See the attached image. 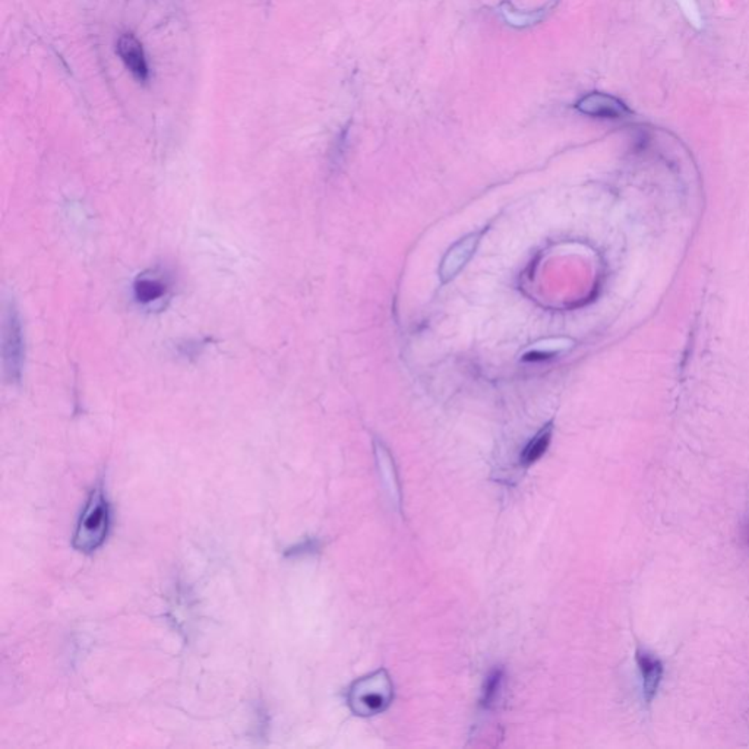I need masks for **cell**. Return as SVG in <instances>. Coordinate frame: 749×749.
<instances>
[{
	"label": "cell",
	"instance_id": "obj_6",
	"mask_svg": "<svg viewBox=\"0 0 749 749\" xmlns=\"http://www.w3.org/2000/svg\"><path fill=\"white\" fill-rule=\"evenodd\" d=\"M118 53L135 78L139 81L148 78L145 53L141 43L132 34H125L119 39Z\"/></svg>",
	"mask_w": 749,
	"mask_h": 749
},
{
	"label": "cell",
	"instance_id": "obj_4",
	"mask_svg": "<svg viewBox=\"0 0 749 749\" xmlns=\"http://www.w3.org/2000/svg\"><path fill=\"white\" fill-rule=\"evenodd\" d=\"M483 233H485V230L470 233L448 249V252L442 260L441 269H439V278H441L442 285H446V283L454 280L462 272L465 265L469 264L470 260L474 257V253L478 251Z\"/></svg>",
	"mask_w": 749,
	"mask_h": 749
},
{
	"label": "cell",
	"instance_id": "obj_12",
	"mask_svg": "<svg viewBox=\"0 0 749 749\" xmlns=\"http://www.w3.org/2000/svg\"><path fill=\"white\" fill-rule=\"evenodd\" d=\"M502 683V671H495L490 674L489 678L486 679L485 691H483V698L481 702L483 706L490 707L497 698L499 688Z\"/></svg>",
	"mask_w": 749,
	"mask_h": 749
},
{
	"label": "cell",
	"instance_id": "obj_13",
	"mask_svg": "<svg viewBox=\"0 0 749 749\" xmlns=\"http://www.w3.org/2000/svg\"><path fill=\"white\" fill-rule=\"evenodd\" d=\"M678 4L683 6V13L688 16L691 24L695 27H701V15L698 13V6L695 0H678Z\"/></svg>",
	"mask_w": 749,
	"mask_h": 749
},
{
	"label": "cell",
	"instance_id": "obj_10",
	"mask_svg": "<svg viewBox=\"0 0 749 749\" xmlns=\"http://www.w3.org/2000/svg\"><path fill=\"white\" fill-rule=\"evenodd\" d=\"M551 8H552V4H549L546 8H542L541 11H534V13H520V11H515L511 4H504L501 6V15L505 22L513 25V27H532V25L541 22Z\"/></svg>",
	"mask_w": 749,
	"mask_h": 749
},
{
	"label": "cell",
	"instance_id": "obj_11",
	"mask_svg": "<svg viewBox=\"0 0 749 749\" xmlns=\"http://www.w3.org/2000/svg\"><path fill=\"white\" fill-rule=\"evenodd\" d=\"M572 346H574V341L569 339H543V341H539V343L534 344L530 348L524 359L533 360L536 356H539L541 359H546L548 356L555 355V353H560V351L568 350Z\"/></svg>",
	"mask_w": 749,
	"mask_h": 749
},
{
	"label": "cell",
	"instance_id": "obj_3",
	"mask_svg": "<svg viewBox=\"0 0 749 749\" xmlns=\"http://www.w3.org/2000/svg\"><path fill=\"white\" fill-rule=\"evenodd\" d=\"M2 356L4 378L9 383H18L24 369V332L20 313L13 304H4L2 315Z\"/></svg>",
	"mask_w": 749,
	"mask_h": 749
},
{
	"label": "cell",
	"instance_id": "obj_5",
	"mask_svg": "<svg viewBox=\"0 0 749 749\" xmlns=\"http://www.w3.org/2000/svg\"><path fill=\"white\" fill-rule=\"evenodd\" d=\"M577 110H580L583 115L599 119H622L631 115L627 104L613 95L604 93L584 95L577 103Z\"/></svg>",
	"mask_w": 749,
	"mask_h": 749
},
{
	"label": "cell",
	"instance_id": "obj_2",
	"mask_svg": "<svg viewBox=\"0 0 749 749\" xmlns=\"http://www.w3.org/2000/svg\"><path fill=\"white\" fill-rule=\"evenodd\" d=\"M394 697V688L387 672L381 669L353 683L348 692V706L357 716H374L387 710Z\"/></svg>",
	"mask_w": 749,
	"mask_h": 749
},
{
	"label": "cell",
	"instance_id": "obj_8",
	"mask_svg": "<svg viewBox=\"0 0 749 749\" xmlns=\"http://www.w3.org/2000/svg\"><path fill=\"white\" fill-rule=\"evenodd\" d=\"M134 295L141 304H155L167 295V283L160 277L139 276L135 281Z\"/></svg>",
	"mask_w": 749,
	"mask_h": 749
},
{
	"label": "cell",
	"instance_id": "obj_7",
	"mask_svg": "<svg viewBox=\"0 0 749 749\" xmlns=\"http://www.w3.org/2000/svg\"><path fill=\"white\" fill-rule=\"evenodd\" d=\"M637 662H639V671L643 674L644 697H646L647 702H651V700L657 694L660 681H662V662L641 650L637 651Z\"/></svg>",
	"mask_w": 749,
	"mask_h": 749
},
{
	"label": "cell",
	"instance_id": "obj_14",
	"mask_svg": "<svg viewBox=\"0 0 749 749\" xmlns=\"http://www.w3.org/2000/svg\"><path fill=\"white\" fill-rule=\"evenodd\" d=\"M742 541L745 543L746 548L749 549V521L742 525Z\"/></svg>",
	"mask_w": 749,
	"mask_h": 749
},
{
	"label": "cell",
	"instance_id": "obj_1",
	"mask_svg": "<svg viewBox=\"0 0 749 749\" xmlns=\"http://www.w3.org/2000/svg\"><path fill=\"white\" fill-rule=\"evenodd\" d=\"M110 527V505L107 502L103 486L91 490L87 504L79 517L72 544L79 552L91 553L106 542Z\"/></svg>",
	"mask_w": 749,
	"mask_h": 749
},
{
	"label": "cell",
	"instance_id": "obj_9",
	"mask_svg": "<svg viewBox=\"0 0 749 749\" xmlns=\"http://www.w3.org/2000/svg\"><path fill=\"white\" fill-rule=\"evenodd\" d=\"M552 423H548L546 427H542L541 432L529 442V445L525 446V450L523 451V455H521L523 465L529 467V465L534 464L543 457V454L548 451L551 441H552Z\"/></svg>",
	"mask_w": 749,
	"mask_h": 749
}]
</instances>
